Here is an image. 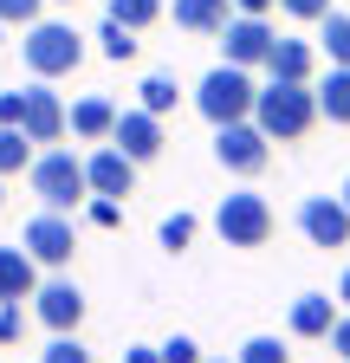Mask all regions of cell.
Segmentation results:
<instances>
[{
  "mask_svg": "<svg viewBox=\"0 0 350 363\" xmlns=\"http://www.w3.org/2000/svg\"><path fill=\"white\" fill-rule=\"evenodd\" d=\"M33 286H39V266H33V253H26V247H0V305H20V298H33Z\"/></svg>",
  "mask_w": 350,
  "mask_h": 363,
  "instance_id": "2e32d148",
  "label": "cell"
},
{
  "mask_svg": "<svg viewBox=\"0 0 350 363\" xmlns=\"http://www.w3.org/2000/svg\"><path fill=\"white\" fill-rule=\"evenodd\" d=\"M33 311H39V325H46V331H78L84 325V292L65 279V272H52V279L33 286Z\"/></svg>",
  "mask_w": 350,
  "mask_h": 363,
  "instance_id": "ba28073f",
  "label": "cell"
},
{
  "mask_svg": "<svg viewBox=\"0 0 350 363\" xmlns=\"http://www.w3.org/2000/svg\"><path fill=\"white\" fill-rule=\"evenodd\" d=\"M0 344H20V305H0Z\"/></svg>",
  "mask_w": 350,
  "mask_h": 363,
  "instance_id": "1f68e13d",
  "label": "cell"
},
{
  "mask_svg": "<svg viewBox=\"0 0 350 363\" xmlns=\"http://www.w3.org/2000/svg\"><path fill=\"white\" fill-rule=\"evenodd\" d=\"M39 363H91V350L78 344V331H52V344L39 350Z\"/></svg>",
  "mask_w": 350,
  "mask_h": 363,
  "instance_id": "d4e9b609",
  "label": "cell"
},
{
  "mask_svg": "<svg viewBox=\"0 0 350 363\" xmlns=\"http://www.w3.org/2000/svg\"><path fill=\"white\" fill-rule=\"evenodd\" d=\"M273 39H279V33H273L266 20H259V13H234V20L221 26V59H227V65H247V72H253V65H266Z\"/></svg>",
  "mask_w": 350,
  "mask_h": 363,
  "instance_id": "9c48e42d",
  "label": "cell"
},
{
  "mask_svg": "<svg viewBox=\"0 0 350 363\" xmlns=\"http://www.w3.org/2000/svg\"><path fill=\"white\" fill-rule=\"evenodd\" d=\"M337 201H344V208H350V182H344V195H337Z\"/></svg>",
  "mask_w": 350,
  "mask_h": 363,
  "instance_id": "74e56055",
  "label": "cell"
},
{
  "mask_svg": "<svg viewBox=\"0 0 350 363\" xmlns=\"http://www.w3.org/2000/svg\"><path fill=\"white\" fill-rule=\"evenodd\" d=\"M20 130L33 143H59L65 136V104H59V91H46V78L20 91Z\"/></svg>",
  "mask_w": 350,
  "mask_h": 363,
  "instance_id": "7c38bea8",
  "label": "cell"
},
{
  "mask_svg": "<svg viewBox=\"0 0 350 363\" xmlns=\"http://www.w3.org/2000/svg\"><path fill=\"white\" fill-rule=\"evenodd\" d=\"M312 45L305 39H273V52H266V72L273 78H292V84H312Z\"/></svg>",
  "mask_w": 350,
  "mask_h": 363,
  "instance_id": "e0dca14e",
  "label": "cell"
},
{
  "mask_svg": "<svg viewBox=\"0 0 350 363\" xmlns=\"http://www.w3.org/2000/svg\"><path fill=\"white\" fill-rule=\"evenodd\" d=\"M214 162H221L227 175H259V169L273 162V136L259 130L253 117L221 123V130H214Z\"/></svg>",
  "mask_w": 350,
  "mask_h": 363,
  "instance_id": "52a82bcc",
  "label": "cell"
},
{
  "mask_svg": "<svg viewBox=\"0 0 350 363\" xmlns=\"http://www.w3.org/2000/svg\"><path fill=\"white\" fill-rule=\"evenodd\" d=\"M33 162V136L13 130V123H0V175H20Z\"/></svg>",
  "mask_w": 350,
  "mask_h": 363,
  "instance_id": "603a6c76",
  "label": "cell"
},
{
  "mask_svg": "<svg viewBox=\"0 0 350 363\" xmlns=\"http://www.w3.org/2000/svg\"><path fill=\"white\" fill-rule=\"evenodd\" d=\"M195 227H201L195 214H169V220H162V247H169V253H182V247L195 240Z\"/></svg>",
  "mask_w": 350,
  "mask_h": 363,
  "instance_id": "4316f807",
  "label": "cell"
},
{
  "mask_svg": "<svg viewBox=\"0 0 350 363\" xmlns=\"http://www.w3.org/2000/svg\"><path fill=\"white\" fill-rule=\"evenodd\" d=\"M214 234H221L227 247H266L273 240V201L266 195H221V208H214Z\"/></svg>",
  "mask_w": 350,
  "mask_h": 363,
  "instance_id": "5b68a950",
  "label": "cell"
},
{
  "mask_svg": "<svg viewBox=\"0 0 350 363\" xmlns=\"http://www.w3.org/2000/svg\"><path fill=\"white\" fill-rule=\"evenodd\" d=\"M123 363H162V350H156V344H130Z\"/></svg>",
  "mask_w": 350,
  "mask_h": 363,
  "instance_id": "e575fe53",
  "label": "cell"
},
{
  "mask_svg": "<svg viewBox=\"0 0 350 363\" xmlns=\"http://www.w3.org/2000/svg\"><path fill=\"white\" fill-rule=\"evenodd\" d=\"M318 45H324V59H331V65H350V13L331 7V13L318 20Z\"/></svg>",
  "mask_w": 350,
  "mask_h": 363,
  "instance_id": "ffe728a7",
  "label": "cell"
},
{
  "mask_svg": "<svg viewBox=\"0 0 350 363\" xmlns=\"http://www.w3.org/2000/svg\"><path fill=\"white\" fill-rule=\"evenodd\" d=\"M46 0H0V26H33Z\"/></svg>",
  "mask_w": 350,
  "mask_h": 363,
  "instance_id": "83f0119b",
  "label": "cell"
},
{
  "mask_svg": "<svg viewBox=\"0 0 350 363\" xmlns=\"http://www.w3.org/2000/svg\"><path fill=\"white\" fill-rule=\"evenodd\" d=\"M201 363H227V357H201Z\"/></svg>",
  "mask_w": 350,
  "mask_h": 363,
  "instance_id": "f35d334b",
  "label": "cell"
},
{
  "mask_svg": "<svg viewBox=\"0 0 350 363\" xmlns=\"http://www.w3.org/2000/svg\"><path fill=\"white\" fill-rule=\"evenodd\" d=\"M253 123L266 130L273 143H298V136L318 123V91H312V84H292V78L259 84V98H253Z\"/></svg>",
  "mask_w": 350,
  "mask_h": 363,
  "instance_id": "6da1fadb",
  "label": "cell"
},
{
  "mask_svg": "<svg viewBox=\"0 0 350 363\" xmlns=\"http://www.w3.org/2000/svg\"><path fill=\"white\" fill-rule=\"evenodd\" d=\"M156 350H162V363H201V344H195V337H182V331H175L169 344H156Z\"/></svg>",
  "mask_w": 350,
  "mask_h": 363,
  "instance_id": "f546056e",
  "label": "cell"
},
{
  "mask_svg": "<svg viewBox=\"0 0 350 363\" xmlns=\"http://www.w3.org/2000/svg\"><path fill=\"white\" fill-rule=\"evenodd\" d=\"M111 143H117L130 162H137V169H143V162H156V156H162V117H156V111H143V104H137V111H117Z\"/></svg>",
  "mask_w": 350,
  "mask_h": 363,
  "instance_id": "8fae6325",
  "label": "cell"
},
{
  "mask_svg": "<svg viewBox=\"0 0 350 363\" xmlns=\"http://www.w3.org/2000/svg\"><path fill=\"white\" fill-rule=\"evenodd\" d=\"M298 234L312 247H350V208L337 195H305L298 201Z\"/></svg>",
  "mask_w": 350,
  "mask_h": 363,
  "instance_id": "30bf717a",
  "label": "cell"
},
{
  "mask_svg": "<svg viewBox=\"0 0 350 363\" xmlns=\"http://www.w3.org/2000/svg\"><path fill=\"white\" fill-rule=\"evenodd\" d=\"M286 357H292V350H286V344H279V337H247V344H240V357H234V363H286Z\"/></svg>",
  "mask_w": 350,
  "mask_h": 363,
  "instance_id": "484cf974",
  "label": "cell"
},
{
  "mask_svg": "<svg viewBox=\"0 0 350 363\" xmlns=\"http://www.w3.org/2000/svg\"><path fill=\"white\" fill-rule=\"evenodd\" d=\"M98 52H104L111 65H130V59H137V33H130L123 20H111V13H104V33H98Z\"/></svg>",
  "mask_w": 350,
  "mask_h": 363,
  "instance_id": "44dd1931",
  "label": "cell"
},
{
  "mask_svg": "<svg viewBox=\"0 0 350 363\" xmlns=\"http://www.w3.org/2000/svg\"><path fill=\"white\" fill-rule=\"evenodd\" d=\"M20 52H26V72H33V78H65V72H78V59H84V39H78L72 26H59V20H33L26 39H20Z\"/></svg>",
  "mask_w": 350,
  "mask_h": 363,
  "instance_id": "277c9868",
  "label": "cell"
},
{
  "mask_svg": "<svg viewBox=\"0 0 350 363\" xmlns=\"http://www.w3.org/2000/svg\"><path fill=\"white\" fill-rule=\"evenodd\" d=\"M26 182H33L39 208H59V214H72L84 195H91V182H84V162H78L72 150H46V156H33V162H26Z\"/></svg>",
  "mask_w": 350,
  "mask_h": 363,
  "instance_id": "3957f363",
  "label": "cell"
},
{
  "mask_svg": "<svg viewBox=\"0 0 350 363\" xmlns=\"http://www.w3.org/2000/svg\"><path fill=\"white\" fill-rule=\"evenodd\" d=\"M111 123H117V104L111 98H78L65 111V130L78 136V143H111Z\"/></svg>",
  "mask_w": 350,
  "mask_h": 363,
  "instance_id": "9a60e30c",
  "label": "cell"
},
{
  "mask_svg": "<svg viewBox=\"0 0 350 363\" xmlns=\"http://www.w3.org/2000/svg\"><path fill=\"white\" fill-rule=\"evenodd\" d=\"M234 20V0H175V26L188 33H221Z\"/></svg>",
  "mask_w": 350,
  "mask_h": 363,
  "instance_id": "ac0fdd59",
  "label": "cell"
},
{
  "mask_svg": "<svg viewBox=\"0 0 350 363\" xmlns=\"http://www.w3.org/2000/svg\"><path fill=\"white\" fill-rule=\"evenodd\" d=\"M84 214H91V227H123V201H117V195H91V208H84Z\"/></svg>",
  "mask_w": 350,
  "mask_h": 363,
  "instance_id": "f1b7e54d",
  "label": "cell"
},
{
  "mask_svg": "<svg viewBox=\"0 0 350 363\" xmlns=\"http://www.w3.org/2000/svg\"><path fill=\"white\" fill-rule=\"evenodd\" d=\"M331 350H337V357L350 363V311H344V318H337V325H331Z\"/></svg>",
  "mask_w": 350,
  "mask_h": 363,
  "instance_id": "d6a6232c",
  "label": "cell"
},
{
  "mask_svg": "<svg viewBox=\"0 0 350 363\" xmlns=\"http://www.w3.org/2000/svg\"><path fill=\"white\" fill-rule=\"evenodd\" d=\"M337 305L350 311V266H344V279H337Z\"/></svg>",
  "mask_w": 350,
  "mask_h": 363,
  "instance_id": "8d00e7d4",
  "label": "cell"
},
{
  "mask_svg": "<svg viewBox=\"0 0 350 363\" xmlns=\"http://www.w3.org/2000/svg\"><path fill=\"white\" fill-rule=\"evenodd\" d=\"M20 247L33 253V266L59 272V266H72V253H78V227H72V214H59V208H39V214L20 227Z\"/></svg>",
  "mask_w": 350,
  "mask_h": 363,
  "instance_id": "8992f818",
  "label": "cell"
},
{
  "mask_svg": "<svg viewBox=\"0 0 350 363\" xmlns=\"http://www.w3.org/2000/svg\"><path fill=\"white\" fill-rule=\"evenodd\" d=\"M0 123L20 130V91H0Z\"/></svg>",
  "mask_w": 350,
  "mask_h": 363,
  "instance_id": "836d02e7",
  "label": "cell"
},
{
  "mask_svg": "<svg viewBox=\"0 0 350 363\" xmlns=\"http://www.w3.org/2000/svg\"><path fill=\"white\" fill-rule=\"evenodd\" d=\"M104 13H111V20H123L130 33H143V26H156V20H162V0H104Z\"/></svg>",
  "mask_w": 350,
  "mask_h": 363,
  "instance_id": "7402d4cb",
  "label": "cell"
},
{
  "mask_svg": "<svg viewBox=\"0 0 350 363\" xmlns=\"http://www.w3.org/2000/svg\"><path fill=\"white\" fill-rule=\"evenodd\" d=\"M318 117L350 123V65H331V78L318 84Z\"/></svg>",
  "mask_w": 350,
  "mask_h": 363,
  "instance_id": "d6986e66",
  "label": "cell"
},
{
  "mask_svg": "<svg viewBox=\"0 0 350 363\" xmlns=\"http://www.w3.org/2000/svg\"><path fill=\"white\" fill-rule=\"evenodd\" d=\"M286 325H292V337H331V325H337V298H331V292H298L292 311H286Z\"/></svg>",
  "mask_w": 350,
  "mask_h": 363,
  "instance_id": "5bb4252c",
  "label": "cell"
},
{
  "mask_svg": "<svg viewBox=\"0 0 350 363\" xmlns=\"http://www.w3.org/2000/svg\"><path fill=\"white\" fill-rule=\"evenodd\" d=\"M279 7H286L292 20H324V13H331V0H279Z\"/></svg>",
  "mask_w": 350,
  "mask_h": 363,
  "instance_id": "4dcf8cb0",
  "label": "cell"
},
{
  "mask_svg": "<svg viewBox=\"0 0 350 363\" xmlns=\"http://www.w3.org/2000/svg\"><path fill=\"white\" fill-rule=\"evenodd\" d=\"M84 182H91V195H130V189H137V162H130L117 143H98L91 156H84Z\"/></svg>",
  "mask_w": 350,
  "mask_h": 363,
  "instance_id": "4fadbf2b",
  "label": "cell"
},
{
  "mask_svg": "<svg viewBox=\"0 0 350 363\" xmlns=\"http://www.w3.org/2000/svg\"><path fill=\"white\" fill-rule=\"evenodd\" d=\"M234 7H240V13H259V20H266V13L279 7V0H234Z\"/></svg>",
  "mask_w": 350,
  "mask_h": 363,
  "instance_id": "d590c367",
  "label": "cell"
},
{
  "mask_svg": "<svg viewBox=\"0 0 350 363\" xmlns=\"http://www.w3.org/2000/svg\"><path fill=\"white\" fill-rule=\"evenodd\" d=\"M253 98H259V84H253V72L247 65H214L201 84H195V111L221 130V123H240V117H253Z\"/></svg>",
  "mask_w": 350,
  "mask_h": 363,
  "instance_id": "7a4b0ae2",
  "label": "cell"
},
{
  "mask_svg": "<svg viewBox=\"0 0 350 363\" xmlns=\"http://www.w3.org/2000/svg\"><path fill=\"white\" fill-rule=\"evenodd\" d=\"M143 111H156V117L175 111V78H169V72H149V78H143Z\"/></svg>",
  "mask_w": 350,
  "mask_h": 363,
  "instance_id": "cb8c5ba5",
  "label": "cell"
}]
</instances>
